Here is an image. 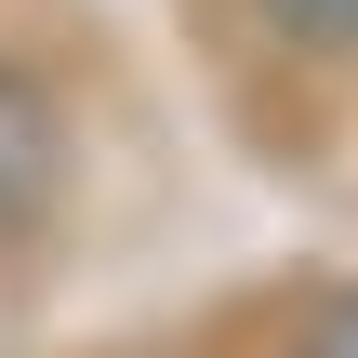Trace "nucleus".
I'll return each mask as SVG.
<instances>
[{"mask_svg": "<svg viewBox=\"0 0 358 358\" xmlns=\"http://www.w3.org/2000/svg\"><path fill=\"white\" fill-rule=\"evenodd\" d=\"M53 186H66V120H53V93H40L27 66H0V239L40 226Z\"/></svg>", "mask_w": 358, "mask_h": 358, "instance_id": "1", "label": "nucleus"}, {"mask_svg": "<svg viewBox=\"0 0 358 358\" xmlns=\"http://www.w3.org/2000/svg\"><path fill=\"white\" fill-rule=\"evenodd\" d=\"M266 27L306 53H358V0H266Z\"/></svg>", "mask_w": 358, "mask_h": 358, "instance_id": "2", "label": "nucleus"}, {"mask_svg": "<svg viewBox=\"0 0 358 358\" xmlns=\"http://www.w3.org/2000/svg\"><path fill=\"white\" fill-rule=\"evenodd\" d=\"M292 358H358V292H332V306L292 332Z\"/></svg>", "mask_w": 358, "mask_h": 358, "instance_id": "3", "label": "nucleus"}]
</instances>
